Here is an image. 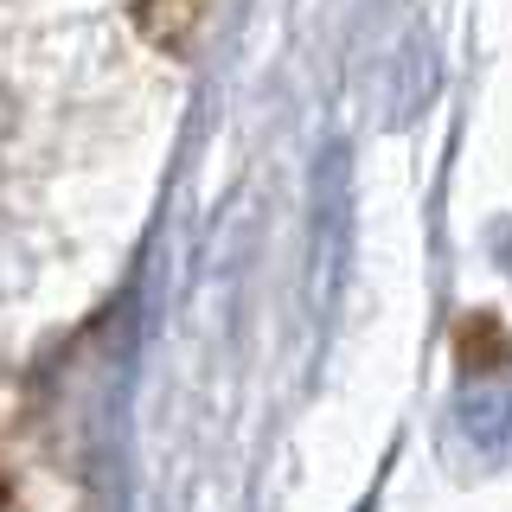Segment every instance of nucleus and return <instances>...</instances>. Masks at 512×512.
<instances>
[{
  "label": "nucleus",
  "mask_w": 512,
  "mask_h": 512,
  "mask_svg": "<svg viewBox=\"0 0 512 512\" xmlns=\"http://www.w3.org/2000/svg\"><path fill=\"white\" fill-rule=\"evenodd\" d=\"M461 436H468V448H480V455H500V448L512 442V391H468L455 410Z\"/></svg>",
  "instance_id": "1"
}]
</instances>
